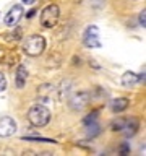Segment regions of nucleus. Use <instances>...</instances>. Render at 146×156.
I'll list each match as a JSON object with an SVG mask.
<instances>
[{
  "label": "nucleus",
  "mask_w": 146,
  "mask_h": 156,
  "mask_svg": "<svg viewBox=\"0 0 146 156\" xmlns=\"http://www.w3.org/2000/svg\"><path fill=\"white\" fill-rule=\"evenodd\" d=\"M5 88H7V80H5V76L0 73V93L5 91Z\"/></svg>",
  "instance_id": "nucleus-12"
},
{
  "label": "nucleus",
  "mask_w": 146,
  "mask_h": 156,
  "mask_svg": "<svg viewBox=\"0 0 146 156\" xmlns=\"http://www.w3.org/2000/svg\"><path fill=\"white\" fill-rule=\"evenodd\" d=\"M52 93H54V86L50 85H42L41 88H39V91H37V94H39V99L41 101H49L52 98Z\"/></svg>",
  "instance_id": "nucleus-10"
},
{
  "label": "nucleus",
  "mask_w": 146,
  "mask_h": 156,
  "mask_svg": "<svg viewBox=\"0 0 146 156\" xmlns=\"http://www.w3.org/2000/svg\"><path fill=\"white\" fill-rule=\"evenodd\" d=\"M144 23H146V18H144V10H143V12L140 13V24H141V26H144Z\"/></svg>",
  "instance_id": "nucleus-13"
},
{
  "label": "nucleus",
  "mask_w": 146,
  "mask_h": 156,
  "mask_svg": "<svg viewBox=\"0 0 146 156\" xmlns=\"http://www.w3.org/2000/svg\"><path fill=\"white\" fill-rule=\"evenodd\" d=\"M44 49H46V39L42 36H39V34L29 36L26 41H24V46H23V51L31 57H36L39 54H42Z\"/></svg>",
  "instance_id": "nucleus-2"
},
{
  "label": "nucleus",
  "mask_w": 146,
  "mask_h": 156,
  "mask_svg": "<svg viewBox=\"0 0 146 156\" xmlns=\"http://www.w3.org/2000/svg\"><path fill=\"white\" fill-rule=\"evenodd\" d=\"M86 102H88L86 93H78V94H75L70 99V106H71V109H75V111H81L83 107L86 106Z\"/></svg>",
  "instance_id": "nucleus-7"
},
{
  "label": "nucleus",
  "mask_w": 146,
  "mask_h": 156,
  "mask_svg": "<svg viewBox=\"0 0 146 156\" xmlns=\"http://www.w3.org/2000/svg\"><path fill=\"white\" fill-rule=\"evenodd\" d=\"M135 83H138V75L133 72H125L122 76V85L123 86H133Z\"/></svg>",
  "instance_id": "nucleus-11"
},
{
  "label": "nucleus",
  "mask_w": 146,
  "mask_h": 156,
  "mask_svg": "<svg viewBox=\"0 0 146 156\" xmlns=\"http://www.w3.org/2000/svg\"><path fill=\"white\" fill-rule=\"evenodd\" d=\"M23 16V7L21 5H13L8 10V13L5 15V24L7 26H16L19 23V20Z\"/></svg>",
  "instance_id": "nucleus-5"
},
{
  "label": "nucleus",
  "mask_w": 146,
  "mask_h": 156,
  "mask_svg": "<svg viewBox=\"0 0 146 156\" xmlns=\"http://www.w3.org/2000/svg\"><path fill=\"white\" fill-rule=\"evenodd\" d=\"M16 132V122L12 117H2L0 119V136H10Z\"/></svg>",
  "instance_id": "nucleus-6"
},
{
  "label": "nucleus",
  "mask_w": 146,
  "mask_h": 156,
  "mask_svg": "<svg viewBox=\"0 0 146 156\" xmlns=\"http://www.w3.org/2000/svg\"><path fill=\"white\" fill-rule=\"evenodd\" d=\"M28 120L31 122L34 127H44V125L49 124V120H50V111L42 104H36L29 109Z\"/></svg>",
  "instance_id": "nucleus-1"
},
{
  "label": "nucleus",
  "mask_w": 146,
  "mask_h": 156,
  "mask_svg": "<svg viewBox=\"0 0 146 156\" xmlns=\"http://www.w3.org/2000/svg\"><path fill=\"white\" fill-rule=\"evenodd\" d=\"M83 42L86 47H101L99 41V28L97 26H88L85 34H83Z\"/></svg>",
  "instance_id": "nucleus-4"
},
{
  "label": "nucleus",
  "mask_w": 146,
  "mask_h": 156,
  "mask_svg": "<svg viewBox=\"0 0 146 156\" xmlns=\"http://www.w3.org/2000/svg\"><path fill=\"white\" fill-rule=\"evenodd\" d=\"M26 78H28V70L24 65H19L18 70H16V86L18 88H23L26 85Z\"/></svg>",
  "instance_id": "nucleus-9"
},
{
  "label": "nucleus",
  "mask_w": 146,
  "mask_h": 156,
  "mask_svg": "<svg viewBox=\"0 0 146 156\" xmlns=\"http://www.w3.org/2000/svg\"><path fill=\"white\" fill-rule=\"evenodd\" d=\"M36 0H23V3H26V5H33Z\"/></svg>",
  "instance_id": "nucleus-14"
},
{
  "label": "nucleus",
  "mask_w": 146,
  "mask_h": 156,
  "mask_svg": "<svg viewBox=\"0 0 146 156\" xmlns=\"http://www.w3.org/2000/svg\"><path fill=\"white\" fill-rule=\"evenodd\" d=\"M127 107H128V99L127 98H119V99H114L110 102L112 112H123Z\"/></svg>",
  "instance_id": "nucleus-8"
},
{
  "label": "nucleus",
  "mask_w": 146,
  "mask_h": 156,
  "mask_svg": "<svg viewBox=\"0 0 146 156\" xmlns=\"http://www.w3.org/2000/svg\"><path fill=\"white\" fill-rule=\"evenodd\" d=\"M60 16V10L57 5H47L41 13V24L44 28H54Z\"/></svg>",
  "instance_id": "nucleus-3"
}]
</instances>
